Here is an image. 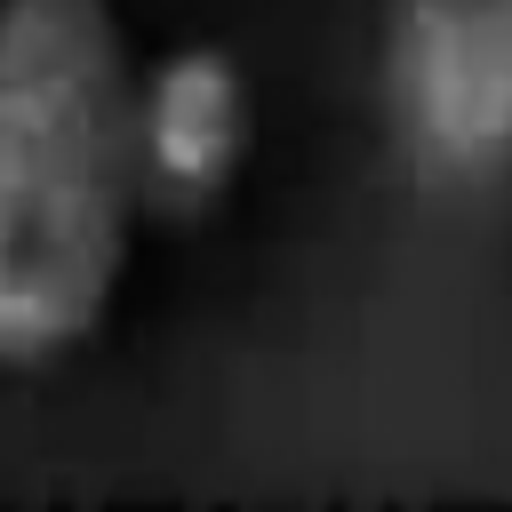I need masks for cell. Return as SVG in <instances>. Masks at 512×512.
Masks as SVG:
<instances>
[{
	"label": "cell",
	"mask_w": 512,
	"mask_h": 512,
	"mask_svg": "<svg viewBox=\"0 0 512 512\" xmlns=\"http://www.w3.org/2000/svg\"><path fill=\"white\" fill-rule=\"evenodd\" d=\"M144 208V64L120 8L0 0V368H48L104 328Z\"/></svg>",
	"instance_id": "1"
},
{
	"label": "cell",
	"mask_w": 512,
	"mask_h": 512,
	"mask_svg": "<svg viewBox=\"0 0 512 512\" xmlns=\"http://www.w3.org/2000/svg\"><path fill=\"white\" fill-rule=\"evenodd\" d=\"M392 96L424 168L488 176L512 160V0H408Z\"/></svg>",
	"instance_id": "2"
},
{
	"label": "cell",
	"mask_w": 512,
	"mask_h": 512,
	"mask_svg": "<svg viewBox=\"0 0 512 512\" xmlns=\"http://www.w3.org/2000/svg\"><path fill=\"white\" fill-rule=\"evenodd\" d=\"M248 160V80L224 48H168L144 64V176L152 208H208Z\"/></svg>",
	"instance_id": "3"
}]
</instances>
